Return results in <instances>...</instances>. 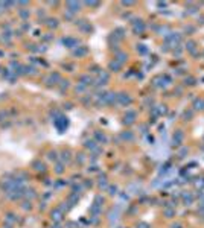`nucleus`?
<instances>
[{
  "mask_svg": "<svg viewBox=\"0 0 204 228\" xmlns=\"http://www.w3.org/2000/svg\"><path fill=\"white\" fill-rule=\"evenodd\" d=\"M171 46H178L180 44V41H181V35L178 34V32H171L169 35H166V38H165Z\"/></svg>",
  "mask_w": 204,
  "mask_h": 228,
  "instance_id": "1",
  "label": "nucleus"
},
{
  "mask_svg": "<svg viewBox=\"0 0 204 228\" xmlns=\"http://www.w3.org/2000/svg\"><path fill=\"white\" fill-rule=\"evenodd\" d=\"M119 100H121V103H124V105H130V103H131V97L127 96L125 93H121V94H119Z\"/></svg>",
  "mask_w": 204,
  "mask_h": 228,
  "instance_id": "4",
  "label": "nucleus"
},
{
  "mask_svg": "<svg viewBox=\"0 0 204 228\" xmlns=\"http://www.w3.org/2000/svg\"><path fill=\"white\" fill-rule=\"evenodd\" d=\"M192 116H193V111H192V109H189V111H184V114H183L184 120H190V119H192Z\"/></svg>",
  "mask_w": 204,
  "mask_h": 228,
  "instance_id": "7",
  "label": "nucleus"
},
{
  "mask_svg": "<svg viewBox=\"0 0 204 228\" xmlns=\"http://www.w3.org/2000/svg\"><path fill=\"white\" fill-rule=\"evenodd\" d=\"M165 214H166V217H174L175 216V208H166Z\"/></svg>",
  "mask_w": 204,
  "mask_h": 228,
  "instance_id": "6",
  "label": "nucleus"
},
{
  "mask_svg": "<svg viewBox=\"0 0 204 228\" xmlns=\"http://www.w3.org/2000/svg\"><path fill=\"white\" fill-rule=\"evenodd\" d=\"M186 50L189 52V53H192V55H195L196 53V50H198V46H196V43L195 41H187L186 43Z\"/></svg>",
  "mask_w": 204,
  "mask_h": 228,
  "instance_id": "2",
  "label": "nucleus"
},
{
  "mask_svg": "<svg viewBox=\"0 0 204 228\" xmlns=\"http://www.w3.org/2000/svg\"><path fill=\"white\" fill-rule=\"evenodd\" d=\"M110 67H111V69H119V62H111Z\"/></svg>",
  "mask_w": 204,
  "mask_h": 228,
  "instance_id": "11",
  "label": "nucleus"
},
{
  "mask_svg": "<svg viewBox=\"0 0 204 228\" xmlns=\"http://www.w3.org/2000/svg\"><path fill=\"white\" fill-rule=\"evenodd\" d=\"M202 109H204V102H202Z\"/></svg>",
  "mask_w": 204,
  "mask_h": 228,
  "instance_id": "12",
  "label": "nucleus"
},
{
  "mask_svg": "<svg viewBox=\"0 0 204 228\" xmlns=\"http://www.w3.org/2000/svg\"><path fill=\"white\" fill-rule=\"evenodd\" d=\"M186 85H195V79L193 78H186Z\"/></svg>",
  "mask_w": 204,
  "mask_h": 228,
  "instance_id": "9",
  "label": "nucleus"
},
{
  "mask_svg": "<svg viewBox=\"0 0 204 228\" xmlns=\"http://www.w3.org/2000/svg\"><path fill=\"white\" fill-rule=\"evenodd\" d=\"M192 201H193V196H192V195H184V204H186V205H190Z\"/></svg>",
  "mask_w": 204,
  "mask_h": 228,
  "instance_id": "8",
  "label": "nucleus"
},
{
  "mask_svg": "<svg viewBox=\"0 0 204 228\" xmlns=\"http://www.w3.org/2000/svg\"><path fill=\"white\" fill-rule=\"evenodd\" d=\"M202 99H195L193 100V109L195 111H198V109H202Z\"/></svg>",
  "mask_w": 204,
  "mask_h": 228,
  "instance_id": "5",
  "label": "nucleus"
},
{
  "mask_svg": "<svg viewBox=\"0 0 204 228\" xmlns=\"http://www.w3.org/2000/svg\"><path fill=\"white\" fill-rule=\"evenodd\" d=\"M183 140H184V134H183V131H175V134H174V145H181L183 143Z\"/></svg>",
  "mask_w": 204,
  "mask_h": 228,
  "instance_id": "3",
  "label": "nucleus"
},
{
  "mask_svg": "<svg viewBox=\"0 0 204 228\" xmlns=\"http://www.w3.org/2000/svg\"><path fill=\"white\" fill-rule=\"evenodd\" d=\"M186 154H187V149H186V148H183V149H181V151L178 152V157H180V158H183V157H184Z\"/></svg>",
  "mask_w": 204,
  "mask_h": 228,
  "instance_id": "10",
  "label": "nucleus"
}]
</instances>
